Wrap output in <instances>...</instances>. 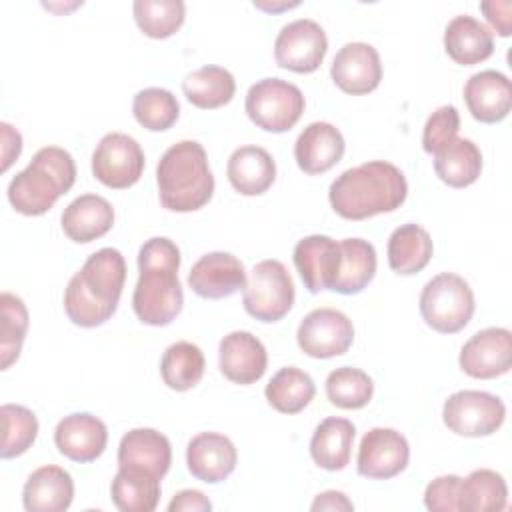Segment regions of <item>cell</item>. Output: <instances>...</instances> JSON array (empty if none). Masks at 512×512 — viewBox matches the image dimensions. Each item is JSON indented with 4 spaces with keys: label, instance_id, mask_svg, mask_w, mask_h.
Returning a JSON list of instances; mask_svg holds the SVG:
<instances>
[{
    "label": "cell",
    "instance_id": "cell-1",
    "mask_svg": "<svg viewBox=\"0 0 512 512\" xmlns=\"http://www.w3.org/2000/svg\"><path fill=\"white\" fill-rule=\"evenodd\" d=\"M178 268L180 248L170 238L154 236L140 246L132 308L142 324L166 326L180 314L184 292Z\"/></svg>",
    "mask_w": 512,
    "mask_h": 512
},
{
    "label": "cell",
    "instance_id": "cell-2",
    "mask_svg": "<svg viewBox=\"0 0 512 512\" xmlns=\"http://www.w3.org/2000/svg\"><path fill=\"white\" fill-rule=\"evenodd\" d=\"M408 196L406 176L386 160H370L344 170L328 188L334 212L346 220H364L394 212Z\"/></svg>",
    "mask_w": 512,
    "mask_h": 512
},
{
    "label": "cell",
    "instance_id": "cell-3",
    "mask_svg": "<svg viewBox=\"0 0 512 512\" xmlns=\"http://www.w3.org/2000/svg\"><path fill=\"white\" fill-rule=\"evenodd\" d=\"M126 282V262L120 250L92 252L64 290V310L82 328H96L112 318Z\"/></svg>",
    "mask_w": 512,
    "mask_h": 512
},
{
    "label": "cell",
    "instance_id": "cell-4",
    "mask_svg": "<svg viewBox=\"0 0 512 512\" xmlns=\"http://www.w3.org/2000/svg\"><path fill=\"white\" fill-rule=\"evenodd\" d=\"M160 204L170 212H194L206 206L214 194V176L208 156L196 140L172 144L156 166Z\"/></svg>",
    "mask_w": 512,
    "mask_h": 512
},
{
    "label": "cell",
    "instance_id": "cell-5",
    "mask_svg": "<svg viewBox=\"0 0 512 512\" xmlns=\"http://www.w3.org/2000/svg\"><path fill=\"white\" fill-rule=\"evenodd\" d=\"M74 182L76 162L72 154L60 146H44L32 156L30 164L10 180L8 200L16 212L40 216L48 212Z\"/></svg>",
    "mask_w": 512,
    "mask_h": 512
},
{
    "label": "cell",
    "instance_id": "cell-6",
    "mask_svg": "<svg viewBox=\"0 0 512 512\" xmlns=\"http://www.w3.org/2000/svg\"><path fill=\"white\" fill-rule=\"evenodd\" d=\"M418 304L424 322L442 334L460 332L476 308L470 284L454 272H442L428 280Z\"/></svg>",
    "mask_w": 512,
    "mask_h": 512
},
{
    "label": "cell",
    "instance_id": "cell-7",
    "mask_svg": "<svg viewBox=\"0 0 512 512\" xmlns=\"http://www.w3.org/2000/svg\"><path fill=\"white\" fill-rule=\"evenodd\" d=\"M296 298L292 276L280 260L268 258L250 270L242 288L244 310L260 322L282 320Z\"/></svg>",
    "mask_w": 512,
    "mask_h": 512
},
{
    "label": "cell",
    "instance_id": "cell-8",
    "mask_svg": "<svg viewBox=\"0 0 512 512\" xmlns=\"http://www.w3.org/2000/svg\"><path fill=\"white\" fill-rule=\"evenodd\" d=\"M306 106L302 90L282 78H262L246 92L248 118L266 132H286L302 116Z\"/></svg>",
    "mask_w": 512,
    "mask_h": 512
},
{
    "label": "cell",
    "instance_id": "cell-9",
    "mask_svg": "<svg viewBox=\"0 0 512 512\" xmlns=\"http://www.w3.org/2000/svg\"><path fill=\"white\" fill-rule=\"evenodd\" d=\"M506 418V404L484 390H458L442 406L446 428L458 436L480 438L494 434Z\"/></svg>",
    "mask_w": 512,
    "mask_h": 512
},
{
    "label": "cell",
    "instance_id": "cell-10",
    "mask_svg": "<svg viewBox=\"0 0 512 512\" xmlns=\"http://www.w3.org/2000/svg\"><path fill=\"white\" fill-rule=\"evenodd\" d=\"M144 172V150L124 132H108L92 152V174L108 188H130Z\"/></svg>",
    "mask_w": 512,
    "mask_h": 512
},
{
    "label": "cell",
    "instance_id": "cell-11",
    "mask_svg": "<svg viewBox=\"0 0 512 512\" xmlns=\"http://www.w3.org/2000/svg\"><path fill=\"white\" fill-rule=\"evenodd\" d=\"M326 52V32L312 18H298L284 24L274 40L276 64L298 74H310L318 70Z\"/></svg>",
    "mask_w": 512,
    "mask_h": 512
},
{
    "label": "cell",
    "instance_id": "cell-12",
    "mask_svg": "<svg viewBox=\"0 0 512 512\" xmlns=\"http://www.w3.org/2000/svg\"><path fill=\"white\" fill-rule=\"evenodd\" d=\"M296 340L300 350L310 358H334L346 354L352 346L354 326L336 308H316L302 318Z\"/></svg>",
    "mask_w": 512,
    "mask_h": 512
},
{
    "label": "cell",
    "instance_id": "cell-13",
    "mask_svg": "<svg viewBox=\"0 0 512 512\" xmlns=\"http://www.w3.org/2000/svg\"><path fill=\"white\" fill-rule=\"evenodd\" d=\"M458 364L464 374L480 380L506 374L512 366V332L500 326L478 330L460 348Z\"/></svg>",
    "mask_w": 512,
    "mask_h": 512
},
{
    "label": "cell",
    "instance_id": "cell-14",
    "mask_svg": "<svg viewBox=\"0 0 512 512\" xmlns=\"http://www.w3.org/2000/svg\"><path fill=\"white\" fill-rule=\"evenodd\" d=\"M408 460L410 446L404 434L394 428H372L360 440L356 470L364 478L388 480L398 476Z\"/></svg>",
    "mask_w": 512,
    "mask_h": 512
},
{
    "label": "cell",
    "instance_id": "cell-15",
    "mask_svg": "<svg viewBox=\"0 0 512 512\" xmlns=\"http://www.w3.org/2000/svg\"><path fill=\"white\" fill-rule=\"evenodd\" d=\"M330 76L346 94H368L376 90L382 80L380 54L372 44L346 42L332 60Z\"/></svg>",
    "mask_w": 512,
    "mask_h": 512
},
{
    "label": "cell",
    "instance_id": "cell-16",
    "mask_svg": "<svg viewBox=\"0 0 512 512\" xmlns=\"http://www.w3.org/2000/svg\"><path fill=\"white\" fill-rule=\"evenodd\" d=\"M188 286L200 298H228L246 286V270L230 252H208L190 268Z\"/></svg>",
    "mask_w": 512,
    "mask_h": 512
},
{
    "label": "cell",
    "instance_id": "cell-17",
    "mask_svg": "<svg viewBox=\"0 0 512 512\" xmlns=\"http://www.w3.org/2000/svg\"><path fill=\"white\" fill-rule=\"evenodd\" d=\"M340 256V242L324 234H312L298 240L292 252L294 266L312 294L332 290L340 268Z\"/></svg>",
    "mask_w": 512,
    "mask_h": 512
},
{
    "label": "cell",
    "instance_id": "cell-18",
    "mask_svg": "<svg viewBox=\"0 0 512 512\" xmlns=\"http://www.w3.org/2000/svg\"><path fill=\"white\" fill-rule=\"evenodd\" d=\"M54 444L72 462H94L108 444V428L90 412H74L56 424Z\"/></svg>",
    "mask_w": 512,
    "mask_h": 512
},
{
    "label": "cell",
    "instance_id": "cell-19",
    "mask_svg": "<svg viewBox=\"0 0 512 512\" xmlns=\"http://www.w3.org/2000/svg\"><path fill=\"white\" fill-rule=\"evenodd\" d=\"M220 372L234 384L258 382L268 366V352L260 338L246 330H234L218 346Z\"/></svg>",
    "mask_w": 512,
    "mask_h": 512
},
{
    "label": "cell",
    "instance_id": "cell-20",
    "mask_svg": "<svg viewBox=\"0 0 512 512\" xmlns=\"http://www.w3.org/2000/svg\"><path fill=\"white\" fill-rule=\"evenodd\" d=\"M234 442L220 432H200L186 446L188 472L206 484L224 482L236 468Z\"/></svg>",
    "mask_w": 512,
    "mask_h": 512
},
{
    "label": "cell",
    "instance_id": "cell-21",
    "mask_svg": "<svg viewBox=\"0 0 512 512\" xmlns=\"http://www.w3.org/2000/svg\"><path fill=\"white\" fill-rule=\"evenodd\" d=\"M464 102L474 120L484 124L500 122L512 108V84L498 70H480L466 80Z\"/></svg>",
    "mask_w": 512,
    "mask_h": 512
},
{
    "label": "cell",
    "instance_id": "cell-22",
    "mask_svg": "<svg viewBox=\"0 0 512 512\" xmlns=\"http://www.w3.org/2000/svg\"><path fill=\"white\" fill-rule=\"evenodd\" d=\"M346 150L342 132L330 122H312L296 138L294 158L302 172L322 174L334 168Z\"/></svg>",
    "mask_w": 512,
    "mask_h": 512
},
{
    "label": "cell",
    "instance_id": "cell-23",
    "mask_svg": "<svg viewBox=\"0 0 512 512\" xmlns=\"http://www.w3.org/2000/svg\"><path fill=\"white\" fill-rule=\"evenodd\" d=\"M74 500V480L68 470L46 464L36 468L22 488V504L28 512H62Z\"/></svg>",
    "mask_w": 512,
    "mask_h": 512
},
{
    "label": "cell",
    "instance_id": "cell-24",
    "mask_svg": "<svg viewBox=\"0 0 512 512\" xmlns=\"http://www.w3.org/2000/svg\"><path fill=\"white\" fill-rule=\"evenodd\" d=\"M444 50L462 66L484 62L494 52V32L474 16L458 14L446 24Z\"/></svg>",
    "mask_w": 512,
    "mask_h": 512
},
{
    "label": "cell",
    "instance_id": "cell-25",
    "mask_svg": "<svg viewBox=\"0 0 512 512\" xmlns=\"http://www.w3.org/2000/svg\"><path fill=\"white\" fill-rule=\"evenodd\" d=\"M172 464L170 440L154 428L128 430L118 444V466L144 468L164 478Z\"/></svg>",
    "mask_w": 512,
    "mask_h": 512
},
{
    "label": "cell",
    "instance_id": "cell-26",
    "mask_svg": "<svg viewBox=\"0 0 512 512\" xmlns=\"http://www.w3.org/2000/svg\"><path fill=\"white\" fill-rule=\"evenodd\" d=\"M226 176L236 192L244 196H258L274 184L276 162L262 146H240L228 158Z\"/></svg>",
    "mask_w": 512,
    "mask_h": 512
},
{
    "label": "cell",
    "instance_id": "cell-27",
    "mask_svg": "<svg viewBox=\"0 0 512 512\" xmlns=\"http://www.w3.org/2000/svg\"><path fill=\"white\" fill-rule=\"evenodd\" d=\"M60 222L64 234L72 242L88 244L110 232L114 224V208L98 194H82L64 208Z\"/></svg>",
    "mask_w": 512,
    "mask_h": 512
},
{
    "label": "cell",
    "instance_id": "cell-28",
    "mask_svg": "<svg viewBox=\"0 0 512 512\" xmlns=\"http://www.w3.org/2000/svg\"><path fill=\"white\" fill-rule=\"evenodd\" d=\"M356 426L348 418L330 416L322 420L310 438L312 460L330 472L342 470L350 462Z\"/></svg>",
    "mask_w": 512,
    "mask_h": 512
},
{
    "label": "cell",
    "instance_id": "cell-29",
    "mask_svg": "<svg viewBox=\"0 0 512 512\" xmlns=\"http://www.w3.org/2000/svg\"><path fill=\"white\" fill-rule=\"evenodd\" d=\"M160 480L144 468L118 466L110 486L114 506L122 512H152L160 500Z\"/></svg>",
    "mask_w": 512,
    "mask_h": 512
},
{
    "label": "cell",
    "instance_id": "cell-30",
    "mask_svg": "<svg viewBox=\"0 0 512 512\" xmlns=\"http://www.w3.org/2000/svg\"><path fill=\"white\" fill-rule=\"evenodd\" d=\"M388 266L402 276L424 270L432 258L434 244L426 228L408 222L398 226L388 238Z\"/></svg>",
    "mask_w": 512,
    "mask_h": 512
},
{
    "label": "cell",
    "instance_id": "cell-31",
    "mask_svg": "<svg viewBox=\"0 0 512 512\" xmlns=\"http://www.w3.org/2000/svg\"><path fill=\"white\" fill-rule=\"evenodd\" d=\"M340 252V268L332 290L338 294H358L376 274V250L364 238H344L340 240Z\"/></svg>",
    "mask_w": 512,
    "mask_h": 512
},
{
    "label": "cell",
    "instance_id": "cell-32",
    "mask_svg": "<svg viewBox=\"0 0 512 512\" xmlns=\"http://www.w3.org/2000/svg\"><path fill=\"white\" fill-rule=\"evenodd\" d=\"M434 170L452 188L470 186L482 172V152L470 138H454L434 154Z\"/></svg>",
    "mask_w": 512,
    "mask_h": 512
},
{
    "label": "cell",
    "instance_id": "cell-33",
    "mask_svg": "<svg viewBox=\"0 0 512 512\" xmlns=\"http://www.w3.org/2000/svg\"><path fill=\"white\" fill-rule=\"evenodd\" d=\"M508 502V486L500 472L490 468L472 470L460 480L458 510L462 512H500Z\"/></svg>",
    "mask_w": 512,
    "mask_h": 512
},
{
    "label": "cell",
    "instance_id": "cell-34",
    "mask_svg": "<svg viewBox=\"0 0 512 512\" xmlns=\"http://www.w3.org/2000/svg\"><path fill=\"white\" fill-rule=\"evenodd\" d=\"M182 90L188 102L196 108L214 110L232 100L236 92V80L230 70L216 64H206L186 74Z\"/></svg>",
    "mask_w": 512,
    "mask_h": 512
},
{
    "label": "cell",
    "instance_id": "cell-35",
    "mask_svg": "<svg viewBox=\"0 0 512 512\" xmlns=\"http://www.w3.org/2000/svg\"><path fill=\"white\" fill-rule=\"evenodd\" d=\"M316 384L312 376L296 366L280 368L264 388L268 404L282 414L302 412L314 398Z\"/></svg>",
    "mask_w": 512,
    "mask_h": 512
},
{
    "label": "cell",
    "instance_id": "cell-36",
    "mask_svg": "<svg viewBox=\"0 0 512 512\" xmlns=\"http://www.w3.org/2000/svg\"><path fill=\"white\" fill-rule=\"evenodd\" d=\"M206 360L202 350L186 340L170 344L160 360V376L164 384L176 392L194 388L204 376Z\"/></svg>",
    "mask_w": 512,
    "mask_h": 512
},
{
    "label": "cell",
    "instance_id": "cell-37",
    "mask_svg": "<svg viewBox=\"0 0 512 512\" xmlns=\"http://www.w3.org/2000/svg\"><path fill=\"white\" fill-rule=\"evenodd\" d=\"M0 368L8 370L20 356L28 332V308L12 292L0 294Z\"/></svg>",
    "mask_w": 512,
    "mask_h": 512
},
{
    "label": "cell",
    "instance_id": "cell-38",
    "mask_svg": "<svg viewBox=\"0 0 512 512\" xmlns=\"http://www.w3.org/2000/svg\"><path fill=\"white\" fill-rule=\"evenodd\" d=\"M134 20L138 28L150 38H168L180 30L186 18V4L182 0H134Z\"/></svg>",
    "mask_w": 512,
    "mask_h": 512
},
{
    "label": "cell",
    "instance_id": "cell-39",
    "mask_svg": "<svg viewBox=\"0 0 512 512\" xmlns=\"http://www.w3.org/2000/svg\"><path fill=\"white\" fill-rule=\"evenodd\" d=\"M374 394L372 378L352 366H340L326 376V396L328 400L344 410L364 408Z\"/></svg>",
    "mask_w": 512,
    "mask_h": 512
},
{
    "label": "cell",
    "instance_id": "cell-40",
    "mask_svg": "<svg viewBox=\"0 0 512 512\" xmlns=\"http://www.w3.org/2000/svg\"><path fill=\"white\" fill-rule=\"evenodd\" d=\"M132 112L138 124L144 126L146 130L164 132L178 120L180 104L170 90L150 86L136 92L132 102Z\"/></svg>",
    "mask_w": 512,
    "mask_h": 512
},
{
    "label": "cell",
    "instance_id": "cell-41",
    "mask_svg": "<svg viewBox=\"0 0 512 512\" xmlns=\"http://www.w3.org/2000/svg\"><path fill=\"white\" fill-rule=\"evenodd\" d=\"M2 418V446L0 454L4 460L24 454L38 436L36 414L22 404H4L0 408Z\"/></svg>",
    "mask_w": 512,
    "mask_h": 512
},
{
    "label": "cell",
    "instance_id": "cell-42",
    "mask_svg": "<svg viewBox=\"0 0 512 512\" xmlns=\"http://www.w3.org/2000/svg\"><path fill=\"white\" fill-rule=\"evenodd\" d=\"M458 130H460V114L456 106L444 104L428 116L422 130V148L428 154H436L440 148H444L454 138H458Z\"/></svg>",
    "mask_w": 512,
    "mask_h": 512
},
{
    "label": "cell",
    "instance_id": "cell-43",
    "mask_svg": "<svg viewBox=\"0 0 512 512\" xmlns=\"http://www.w3.org/2000/svg\"><path fill=\"white\" fill-rule=\"evenodd\" d=\"M460 476L444 474L434 478L424 490V506L432 512H454L458 510Z\"/></svg>",
    "mask_w": 512,
    "mask_h": 512
},
{
    "label": "cell",
    "instance_id": "cell-44",
    "mask_svg": "<svg viewBox=\"0 0 512 512\" xmlns=\"http://www.w3.org/2000/svg\"><path fill=\"white\" fill-rule=\"evenodd\" d=\"M480 10L484 12L486 20L500 36H510V32H512V2L490 0V2H482Z\"/></svg>",
    "mask_w": 512,
    "mask_h": 512
},
{
    "label": "cell",
    "instance_id": "cell-45",
    "mask_svg": "<svg viewBox=\"0 0 512 512\" xmlns=\"http://www.w3.org/2000/svg\"><path fill=\"white\" fill-rule=\"evenodd\" d=\"M212 510V502L200 490H180L168 504V512H208Z\"/></svg>",
    "mask_w": 512,
    "mask_h": 512
},
{
    "label": "cell",
    "instance_id": "cell-46",
    "mask_svg": "<svg viewBox=\"0 0 512 512\" xmlns=\"http://www.w3.org/2000/svg\"><path fill=\"white\" fill-rule=\"evenodd\" d=\"M0 136H2V166H0V170L6 172L22 152V134L12 124L0 122Z\"/></svg>",
    "mask_w": 512,
    "mask_h": 512
},
{
    "label": "cell",
    "instance_id": "cell-47",
    "mask_svg": "<svg viewBox=\"0 0 512 512\" xmlns=\"http://www.w3.org/2000/svg\"><path fill=\"white\" fill-rule=\"evenodd\" d=\"M310 510H354V504L340 490H326L318 494L310 506Z\"/></svg>",
    "mask_w": 512,
    "mask_h": 512
},
{
    "label": "cell",
    "instance_id": "cell-48",
    "mask_svg": "<svg viewBox=\"0 0 512 512\" xmlns=\"http://www.w3.org/2000/svg\"><path fill=\"white\" fill-rule=\"evenodd\" d=\"M300 2H288V0H280V2H264V0H254L256 8H262L266 12H280V10H288V8H296Z\"/></svg>",
    "mask_w": 512,
    "mask_h": 512
}]
</instances>
